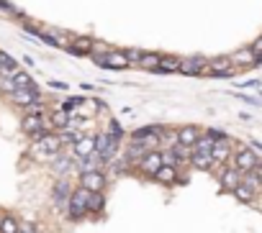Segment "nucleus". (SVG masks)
I'll use <instances>...</instances> for the list:
<instances>
[{
    "mask_svg": "<svg viewBox=\"0 0 262 233\" xmlns=\"http://www.w3.org/2000/svg\"><path fill=\"white\" fill-rule=\"evenodd\" d=\"M162 133H165L162 126H144V128H136V131L131 133V141L141 144L146 151H160V146H162Z\"/></svg>",
    "mask_w": 262,
    "mask_h": 233,
    "instance_id": "obj_1",
    "label": "nucleus"
},
{
    "mask_svg": "<svg viewBox=\"0 0 262 233\" xmlns=\"http://www.w3.org/2000/svg\"><path fill=\"white\" fill-rule=\"evenodd\" d=\"M88 195L90 192L85 187H74L72 195L67 200V218L69 220H83L88 215Z\"/></svg>",
    "mask_w": 262,
    "mask_h": 233,
    "instance_id": "obj_2",
    "label": "nucleus"
},
{
    "mask_svg": "<svg viewBox=\"0 0 262 233\" xmlns=\"http://www.w3.org/2000/svg\"><path fill=\"white\" fill-rule=\"evenodd\" d=\"M90 59L100 69H126V67H131L129 59H126V52L124 49H114V46H110L105 54H90Z\"/></svg>",
    "mask_w": 262,
    "mask_h": 233,
    "instance_id": "obj_3",
    "label": "nucleus"
},
{
    "mask_svg": "<svg viewBox=\"0 0 262 233\" xmlns=\"http://www.w3.org/2000/svg\"><path fill=\"white\" fill-rule=\"evenodd\" d=\"M232 164L244 174V172H252L257 164H259V157H257V151L254 149H249V146H242V144H237V149H234V157H232Z\"/></svg>",
    "mask_w": 262,
    "mask_h": 233,
    "instance_id": "obj_4",
    "label": "nucleus"
},
{
    "mask_svg": "<svg viewBox=\"0 0 262 233\" xmlns=\"http://www.w3.org/2000/svg\"><path fill=\"white\" fill-rule=\"evenodd\" d=\"M134 167L139 169L141 177H149V179H152V177L157 174V169L162 167V151H146Z\"/></svg>",
    "mask_w": 262,
    "mask_h": 233,
    "instance_id": "obj_5",
    "label": "nucleus"
},
{
    "mask_svg": "<svg viewBox=\"0 0 262 233\" xmlns=\"http://www.w3.org/2000/svg\"><path fill=\"white\" fill-rule=\"evenodd\" d=\"M208 77H216V80H227V77H234L237 74V67L232 64L229 57H216V59H208Z\"/></svg>",
    "mask_w": 262,
    "mask_h": 233,
    "instance_id": "obj_6",
    "label": "nucleus"
},
{
    "mask_svg": "<svg viewBox=\"0 0 262 233\" xmlns=\"http://www.w3.org/2000/svg\"><path fill=\"white\" fill-rule=\"evenodd\" d=\"M208 72V59L201 57V54H193V57H182L180 59V74H188V77H201Z\"/></svg>",
    "mask_w": 262,
    "mask_h": 233,
    "instance_id": "obj_7",
    "label": "nucleus"
},
{
    "mask_svg": "<svg viewBox=\"0 0 262 233\" xmlns=\"http://www.w3.org/2000/svg\"><path fill=\"white\" fill-rule=\"evenodd\" d=\"M242 177H244V174H242L234 164H229V167L223 164V167L218 169V182H221V190H223V192H234V190L242 184Z\"/></svg>",
    "mask_w": 262,
    "mask_h": 233,
    "instance_id": "obj_8",
    "label": "nucleus"
},
{
    "mask_svg": "<svg viewBox=\"0 0 262 233\" xmlns=\"http://www.w3.org/2000/svg\"><path fill=\"white\" fill-rule=\"evenodd\" d=\"M80 187H85L88 192H103L105 190V172L103 169L80 172Z\"/></svg>",
    "mask_w": 262,
    "mask_h": 233,
    "instance_id": "obj_9",
    "label": "nucleus"
},
{
    "mask_svg": "<svg viewBox=\"0 0 262 233\" xmlns=\"http://www.w3.org/2000/svg\"><path fill=\"white\" fill-rule=\"evenodd\" d=\"M95 151L103 157V162L108 164L110 159L116 157V151H119V144L114 141V136H110L108 131H103L100 136H95Z\"/></svg>",
    "mask_w": 262,
    "mask_h": 233,
    "instance_id": "obj_10",
    "label": "nucleus"
},
{
    "mask_svg": "<svg viewBox=\"0 0 262 233\" xmlns=\"http://www.w3.org/2000/svg\"><path fill=\"white\" fill-rule=\"evenodd\" d=\"M211 157H213V169L216 167H223L232 157H234V146H232V138L227 136V138H221V141H216V146L211 149Z\"/></svg>",
    "mask_w": 262,
    "mask_h": 233,
    "instance_id": "obj_11",
    "label": "nucleus"
},
{
    "mask_svg": "<svg viewBox=\"0 0 262 233\" xmlns=\"http://www.w3.org/2000/svg\"><path fill=\"white\" fill-rule=\"evenodd\" d=\"M8 98H11V103H13V105L26 108V105L36 103V100H42V92H39V87H16Z\"/></svg>",
    "mask_w": 262,
    "mask_h": 233,
    "instance_id": "obj_12",
    "label": "nucleus"
},
{
    "mask_svg": "<svg viewBox=\"0 0 262 233\" xmlns=\"http://www.w3.org/2000/svg\"><path fill=\"white\" fill-rule=\"evenodd\" d=\"M69 54H74V57H90V52H93V38H88V36H69V41H67V46H64Z\"/></svg>",
    "mask_w": 262,
    "mask_h": 233,
    "instance_id": "obj_13",
    "label": "nucleus"
},
{
    "mask_svg": "<svg viewBox=\"0 0 262 233\" xmlns=\"http://www.w3.org/2000/svg\"><path fill=\"white\" fill-rule=\"evenodd\" d=\"M23 133H28L33 141H39L44 133H47V126H44V115H26L23 118Z\"/></svg>",
    "mask_w": 262,
    "mask_h": 233,
    "instance_id": "obj_14",
    "label": "nucleus"
},
{
    "mask_svg": "<svg viewBox=\"0 0 262 233\" xmlns=\"http://www.w3.org/2000/svg\"><path fill=\"white\" fill-rule=\"evenodd\" d=\"M229 59H232V64L237 67V72H239V69H254V67H257V59H254V54H252L249 46L237 49L234 54H229Z\"/></svg>",
    "mask_w": 262,
    "mask_h": 233,
    "instance_id": "obj_15",
    "label": "nucleus"
},
{
    "mask_svg": "<svg viewBox=\"0 0 262 233\" xmlns=\"http://www.w3.org/2000/svg\"><path fill=\"white\" fill-rule=\"evenodd\" d=\"M72 184L62 177V179H57L54 182V187H52V198H54V205H67V200H69V195H72Z\"/></svg>",
    "mask_w": 262,
    "mask_h": 233,
    "instance_id": "obj_16",
    "label": "nucleus"
},
{
    "mask_svg": "<svg viewBox=\"0 0 262 233\" xmlns=\"http://www.w3.org/2000/svg\"><path fill=\"white\" fill-rule=\"evenodd\" d=\"M72 151H74V157H78V159H88L90 154L95 151V138H90V136H80L78 141L72 144Z\"/></svg>",
    "mask_w": 262,
    "mask_h": 233,
    "instance_id": "obj_17",
    "label": "nucleus"
},
{
    "mask_svg": "<svg viewBox=\"0 0 262 233\" xmlns=\"http://www.w3.org/2000/svg\"><path fill=\"white\" fill-rule=\"evenodd\" d=\"M152 179H155V182H160V184H165V187L177 184V182H180V177H177V167H167V164H162Z\"/></svg>",
    "mask_w": 262,
    "mask_h": 233,
    "instance_id": "obj_18",
    "label": "nucleus"
},
{
    "mask_svg": "<svg viewBox=\"0 0 262 233\" xmlns=\"http://www.w3.org/2000/svg\"><path fill=\"white\" fill-rule=\"evenodd\" d=\"M198 138H201V128H198V126H180V128H177V144L193 146Z\"/></svg>",
    "mask_w": 262,
    "mask_h": 233,
    "instance_id": "obj_19",
    "label": "nucleus"
},
{
    "mask_svg": "<svg viewBox=\"0 0 262 233\" xmlns=\"http://www.w3.org/2000/svg\"><path fill=\"white\" fill-rule=\"evenodd\" d=\"M188 164H191L193 169H201V172H211V169H213V157H211V154H201V151H193V154H191V159H188Z\"/></svg>",
    "mask_w": 262,
    "mask_h": 233,
    "instance_id": "obj_20",
    "label": "nucleus"
},
{
    "mask_svg": "<svg viewBox=\"0 0 262 233\" xmlns=\"http://www.w3.org/2000/svg\"><path fill=\"white\" fill-rule=\"evenodd\" d=\"M232 195H234V198H237L239 203H244V205H252V203L257 200V195H259V192H254L252 187H247V184L242 182V184H239V187H237V190L232 192Z\"/></svg>",
    "mask_w": 262,
    "mask_h": 233,
    "instance_id": "obj_21",
    "label": "nucleus"
},
{
    "mask_svg": "<svg viewBox=\"0 0 262 233\" xmlns=\"http://www.w3.org/2000/svg\"><path fill=\"white\" fill-rule=\"evenodd\" d=\"M157 72H162V74H172V72H180V57H172V54H162Z\"/></svg>",
    "mask_w": 262,
    "mask_h": 233,
    "instance_id": "obj_22",
    "label": "nucleus"
},
{
    "mask_svg": "<svg viewBox=\"0 0 262 233\" xmlns=\"http://www.w3.org/2000/svg\"><path fill=\"white\" fill-rule=\"evenodd\" d=\"M69 121H72V118H69V110H64V108H54V113L49 115V123H52L54 128H62V131L69 126Z\"/></svg>",
    "mask_w": 262,
    "mask_h": 233,
    "instance_id": "obj_23",
    "label": "nucleus"
},
{
    "mask_svg": "<svg viewBox=\"0 0 262 233\" xmlns=\"http://www.w3.org/2000/svg\"><path fill=\"white\" fill-rule=\"evenodd\" d=\"M160 59H162V54H157V52H144V57H141L139 67H141V69H146V72H157Z\"/></svg>",
    "mask_w": 262,
    "mask_h": 233,
    "instance_id": "obj_24",
    "label": "nucleus"
},
{
    "mask_svg": "<svg viewBox=\"0 0 262 233\" xmlns=\"http://www.w3.org/2000/svg\"><path fill=\"white\" fill-rule=\"evenodd\" d=\"M103 208H105V195L103 192H90L88 195V213H103Z\"/></svg>",
    "mask_w": 262,
    "mask_h": 233,
    "instance_id": "obj_25",
    "label": "nucleus"
},
{
    "mask_svg": "<svg viewBox=\"0 0 262 233\" xmlns=\"http://www.w3.org/2000/svg\"><path fill=\"white\" fill-rule=\"evenodd\" d=\"M216 146V138L211 133H201V138L193 144V151H201V154H211V149Z\"/></svg>",
    "mask_w": 262,
    "mask_h": 233,
    "instance_id": "obj_26",
    "label": "nucleus"
},
{
    "mask_svg": "<svg viewBox=\"0 0 262 233\" xmlns=\"http://www.w3.org/2000/svg\"><path fill=\"white\" fill-rule=\"evenodd\" d=\"M144 154H146V149H144L141 144H136V141H134V144L126 149V162H129V164H136V162L144 157Z\"/></svg>",
    "mask_w": 262,
    "mask_h": 233,
    "instance_id": "obj_27",
    "label": "nucleus"
},
{
    "mask_svg": "<svg viewBox=\"0 0 262 233\" xmlns=\"http://www.w3.org/2000/svg\"><path fill=\"white\" fill-rule=\"evenodd\" d=\"M0 233H18V220L13 215H0Z\"/></svg>",
    "mask_w": 262,
    "mask_h": 233,
    "instance_id": "obj_28",
    "label": "nucleus"
},
{
    "mask_svg": "<svg viewBox=\"0 0 262 233\" xmlns=\"http://www.w3.org/2000/svg\"><path fill=\"white\" fill-rule=\"evenodd\" d=\"M13 82H16V87H36V82L31 80V74H28V72H21V69L13 74Z\"/></svg>",
    "mask_w": 262,
    "mask_h": 233,
    "instance_id": "obj_29",
    "label": "nucleus"
},
{
    "mask_svg": "<svg viewBox=\"0 0 262 233\" xmlns=\"http://www.w3.org/2000/svg\"><path fill=\"white\" fill-rule=\"evenodd\" d=\"M126 52V59H129V64H139L141 62V57H144V49H136V46H131V49H124Z\"/></svg>",
    "mask_w": 262,
    "mask_h": 233,
    "instance_id": "obj_30",
    "label": "nucleus"
},
{
    "mask_svg": "<svg viewBox=\"0 0 262 233\" xmlns=\"http://www.w3.org/2000/svg\"><path fill=\"white\" fill-rule=\"evenodd\" d=\"M249 49H252V54H254V59H257V67L262 64V36H257L254 41L249 44Z\"/></svg>",
    "mask_w": 262,
    "mask_h": 233,
    "instance_id": "obj_31",
    "label": "nucleus"
},
{
    "mask_svg": "<svg viewBox=\"0 0 262 233\" xmlns=\"http://www.w3.org/2000/svg\"><path fill=\"white\" fill-rule=\"evenodd\" d=\"M108 133L114 136V141H116V144H121V141H124V128H121L116 121H110V128H108Z\"/></svg>",
    "mask_w": 262,
    "mask_h": 233,
    "instance_id": "obj_32",
    "label": "nucleus"
},
{
    "mask_svg": "<svg viewBox=\"0 0 262 233\" xmlns=\"http://www.w3.org/2000/svg\"><path fill=\"white\" fill-rule=\"evenodd\" d=\"M67 169H69V162H67V159H59V162L54 164V172H57V174H64Z\"/></svg>",
    "mask_w": 262,
    "mask_h": 233,
    "instance_id": "obj_33",
    "label": "nucleus"
},
{
    "mask_svg": "<svg viewBox=\"0 0 262 233\" xmlns=\"http://www.w3.org/2000/svg\"><path fill=\"white\" fill-rule=\"evenodd\" d=\"M239 87H244V90H259L262 87V82L259 80H247L244 85H239Z\"/></svg>",
    "mask_w": 262,
    "mask_h": 233,
    "instance_id": "obj_34",
    "label": "nucleus"
},
{
    "mask_svg": "<svg viewBox=\"0 0 262 233\" xmlns=\"http://www.w3.org/2000/svg\"><path fill=\"white\" fill-rule=\"evenodd\" d=\"M237 98H242V100H244V103H249V105H257V108H259V105H262V100H259V98H249V95H244V92H239V95H237Z\"/></svg>",
    "mask_w": 262,
    "mask_h": 233,
    "instance_id": "obj_35",
    "label": "nucleus"
},
{
    "mask_svg": "<svg viewBox=\"0 0 262 233\" xmlns=\"http://www.w3.org/2000/svg\"><path fill=\"white\" fill-rule=\"evenodd\" d=\"M18 233H36V225H31V223H18Z\"/></svg>",
    "mask_w": 262,
    "mask_h": 233,
    "instance_id": "obj_36",
    "label": "nucleus"
},
{
    "mask_svg": "<svg viewBox=\"0 0 262 233\" xmlns=\"http://www.w3.org/2000/svg\"><path fill=\"white\" fill-rule=\"evenodd\" d=\"M206 133H211V136H213L216 141H221V138H227V133H223V131H218V128H208Z\"/></svg>",
    "mask_w": 262,
    "mask_h": 233,
    "instance_id": "obj_37",
    "label": "nucleus"
},
{
    "mask_svg": "<svg viewBox=\"0 0 262 233\" xmlns=\"http://www.w3.org/2000/svg\"><path fill=\"white\" fill-rule=\"evenodd\" d=\"M49 87H52V90H62V92H64L69 85H67V82H59V80H54V82H49Z\"/></svg>",
    "mask_w": 262,
    "mask_h": 233,
    "instance_id": "obj_38",
    "label": "nucleus"
},
{
    "mask_svg": "<svg viewBox=\"0 0 262 233\" xmlns=\"http://www.w3.org/2000/svg\"><path fill=\"white\" fill-rule=\"evenodd\" d=\"M254 172H257V174H259V177H262V159H259V164H257V167H254Z\"/></svg>",
    "mask_w": 262,
    "mask_h": 233,
    "instance_id": "obj_39",
    "label": "nucleus"
},
{
    "mask_svg": "<svg viewBox=\"0 0 262 233\" xmlns=\"http://www.w3.org/2000/svg\"><path fill=\"white\" fill-rule=\"evenodd\" d=\"M252 146H254L257 151H262V144H259V141H252Z\"/></svg>",
    "mask_w": 262,
    "mask_h": 233,
    "instance_id": "obj_40",
    "label": "nucleus"
},
{
    "mask_svg": "<svg viewBox=\"0 0 262 233\" xmlns=\"http://www.w3.org/2000/svg\"><path fill=\"white\" fill-rule=\"evenodd\" d=\"M0 74H3V64H0Z\"/></svg>",
    "mask_w": 262,
    "mask_h": 233,
    "instance_id": "obj_41",
    "label": "nucleus"
}]
</instances>
